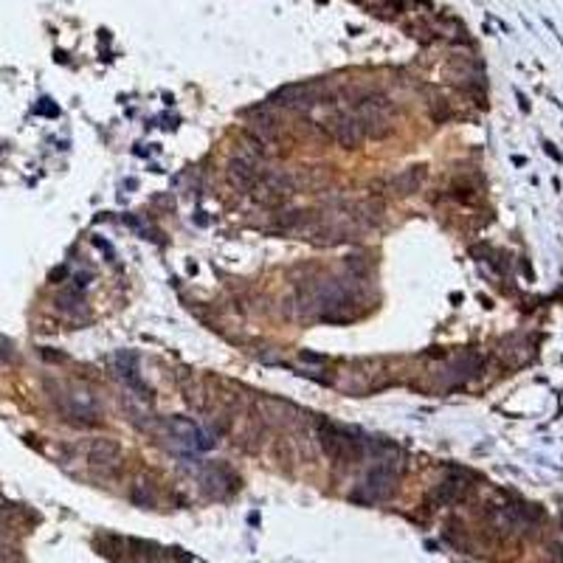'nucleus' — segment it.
Returning a JSON list of instances; mask_svg holds the SVG:
<instances>
[{
	"instance_id": "nucleus-1",
	"label": "nucleus",
	"mask_w": 563,
	"mask_h": 563,
	"mask_svg": "<svg viewBox=\"0 0 563 563\" xmlns=\"http://www.w3.org/2000/svg\"><path fill=\"white\" fill-rule=\"evenodd\" d=\"M318 442H321L324 454H327L333 462H338V465H352V462L364 459V442L355 437L352 431H346L344 426L321 420L318 423Z\"/></svg>"
},
{
	"instance_id": "nucleus-2",
	"label": "nucleus",
	"mask_w": 563,
	"mask_h": 563,
	"mask_svg": "<svg viewBox=\"0 0 563 563\" xmlns=\"http://www.w3.org/2000/svg\"><path fill=\"white\" fill-rule=\"evenodd\" d=\"M397 470H400V462L397 456H389V459H380L369 473L366 479L358 485V490L352 493L355 501H364V505H377V501H386L395 487H397Z\"/></svg>"
},
{
	"instance_id": "nucleus-3",
	"label": "nucleus",
	"mask_w": 563,
	"mask_h": 563,
	"mask_svg": "<svg viewBox=\"0 0 563 563\" xmlns=\"http://www.w3.org/2000/svg\"><path fill=\"white\" fill-rule=\"evenodd\" d=\"M355 115H358V122H361V127H364V133L366 135H375V138H383L389 130H392V124H389V118H392V102L386 99V96H366V99H361L358 104H355V110H352Z\"/></svg>"
},
{
	"instance_id": "nucleus-4",
	"label": "nucleus",
	"mask_w": 563,
	"mask_h": 563,
	"mask_svg": "<svg viewBox=\"0 0 563 563\" xmlns=\"http://www.w3.org/2000/svg\"><path fill=\"white\" fill-rule=\"evenodd\" d=\"M330 133H333V138L341 144V146H346V150H355V146H361V141L366 138V133H364V127H361V122H358V115H355L352 110L349 113H338L333 122H330Z\"/></svg>"
},
{
	"instance_id": "nucleus-5",
	"label": "nucleus",
	"mask_w": 563,
	"mask_h": 563,
	"mask_svg": "<svg viewBox=\"0 0 563 563\" xmlns=\"http://www.w3.org/2000/svg\"><path fill=\"white\" fill-rule=\"evenodd\" d=\"M65 406H68V411L74 414V417H79V423H85V426L99 423V403L91 395V389H85V386L71 389L65 395Z\"/></svg>"
},
{
	"instance_id": "nucleus-6",
	"label": "nucleus",
	"mask_w": 563,
	"mask_h": 563,
	"mask_svg": "<svg viewBox=\"0 0 563 563\" xmlns=\"http://www.w3.org/2000/svg\"><path fill=\"white\" fill-rule=\"evenodd\" d=\"M166 428H169L172 439H177L181 445H186V448H192V451H209V448H212V439L206 437L192 420H186V417H172V420L166 423Z\"/></svg>"
},
{
	"instance_id": "nucleus-7",
	"label": "nucleus",
	"mask_w": 563,
	"mask_h": 563,
	"mask_svg": "<svg viewBox=\"0 0 563 563\" xmlns=\"http://www.w3.org/2000/svg\"><path fill=\"white\" fill-rule=\"evenodd\" d=\"M225 175H228V184H231L236 192H251L254 184L259 181L256 166L251 164V158H243V155H240V158H234V161H228Z\"/></svg>"
},
{
	"instance_id": "nucleus-8",
	"label": "nucleus",
	"mask_w": 563,
	"mask_h": 563,
	"mask_svg": "<svg viewBox=\"0 0 563 563\" xmlns=\"http://www.w3.org/2000/svg\"><path fill=\"white\" fill-rule=\"evenodd\" d=\"M423 181H426V169H423V166H411V169H406V172H400V175L392 177V181H389V192L406 197V195L417 192V189L423 186Z\"/></svg>"
},
{
	"instance_id": "nucleus-9",
	"label": "nucleus",
	"mask_w": 563,
	"mask_h": 563,
	"mask_svg": "<svg viewBox=\"0 0 563 563\" xmlns=\"http://www.w3.org/2000/svg\"><path fill=\"white\" fill-rule=\"evenodd\" d=\"M118 456H122V448H118V442H113V439H96L91 445V451H87V459L96 467H113L118 462Z\"/></svg>"
},
{
	"instance_id": "nucleus-10",
	"label": "nucleus",
	"mask_w": 563,
	"mask_h": 563,
	"mask_svg": "<svg viewBox=\"0 0 563 563\" xmlns=\"http://www.w3.org/2000/svg\"><path fill=\"white\" fill-rule=\"evenodd\" d=\"M59 307L63 310H68V313H74V310H79L82 307V293L79 290H63L59 293Z\"/></svg>"
},
{
	"instance_id": "nucleus-11",
	"label": "nucleus",
	"mask_w": 563,
	"mask_h": 563,
	"mask_svg": "<svg viewBox=\"0 0 563 563\" xmlns=\"http://www.w3.org/2000/svg\"><path fill=\"white\" fill-rule=\"evenodd\" d=\"M130 498H133V505H138V507H153L155 505V496L146 493V485H133Z\"/></svg>"
}]
</instances>
